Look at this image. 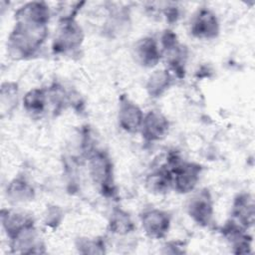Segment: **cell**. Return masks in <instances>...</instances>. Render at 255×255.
<instances>
[{
    "label": "cell",
    "mask_w": 255,
    "mask_h": 255,
    "mask_svg": "<svg viewBox=\"0 0 255 255\" xmlns=\"http://www.w3.org/2000/svg\"><path fill=\"white\" fill-rule=\"evenodd\" d=\"M23 108L31 116H40L48 107L47 89L33 88L28 91L23 99Z\"/></svg>",
    "instance_id": "obj_19"
},
{
    "label": "cell",
    "mask_w": 255,
    "mask_h": 255,
    "mask_svg": "<svg viewBox=\"0 0 255 255\" xmlns=\"http://www.w3.org/2000/svg\"><path fill=\"white\" fill-rule=\"evenodd\" d=\"M76 248L82 254H103L106 252L104 239L100 237H81L76 241Z\"/></svg>",
    "instance_id": "obj_21"
},
{
    "label": "cell",
    "mask_w": 255,
    "mask_h": 255,
    "mask_svg": "<svg viewBox=\"0 0 255 255\" xmlns=\"http://www.w3.org/2000/svg\"><path fill=\"white\" fill-rule=\"evenodd\" d=\"M84 31L77 20L58 21V27L53 39L54 54H68L78 50L84 42Z\"/></svg>",
    "instance_id": "obj_4"
},
{
    "label": "cell",
    "mask_w": 255,
    "mask_h": 255,
    "mask_svg": "<svg viewBox=\"0 0 255 255\" xmlns=\"http://www.w3.org/2000/svg\"><path fill=\"white\" fill-rule=\"evenodd\" d=\"M221 232L223 237L228 241L233 253L248 254L251 252L252 238L247 234V229L230 219L224 224Z\"/></svg>",
    "instance_id": "obj_13"
},
{
    "label": "cell",
    "mask_w": 255,
    "mask_h": 255,
    "mask_svg": "<svg viewBox=\"0 0 255 255\" xmlns=\"http://www.w3.org/2000/svg\"><path fill=\"white\" fill-rule=\"evenodd\" d=\"M144 117L142 110L126 95H122L118 105V124L120 128L128 133L139 132Z\"/></svg>",
    "instance_id": "obj_7"
},
{
    "label": "cell",
    "mask_w": 255,
    "mask_h": 255,
    "mask_svg": "<svg viewBox=\"0 0 255 255\" xmlns=\"http://www.w3.org/2000/svg\"><path fill=\"white\" fill-rule=\"evenodd\" d=\"M19 89L14 82H5L1 86L0 104L2 114L12 112L18 105Z\"/></svg>",
    "instance_id": "obj_20"
},
{
    "label": "cell",
    "mask_w": 255,
    "mask_h": 255,
    "mask_svg": "<svg viewBox=\"0 0 255 255\" xmlns=\"http://www.w3.org/2000/svg\"><path fill=\"white\" fill-rule=\"evenodd\" d=\"M175 77L167 69L154 71L147 79L145 90L150 98H159L174 84Z\"/></svg>",
    "instance_id": "obj_16"
},
{
    "label": "cell",
    "mask_w": 255,
    "mask_h": 255,
    "mask_svg": "<svg viewBox=\"0 0 255 255\" xmlns=\"http://www.w3.org/2000/svg\"><path fill=\"white\" fill-rule=\"evenodd\" d=\"M84 5H85V2L60 3V6L58 8L59 21L75 20L77 17V14L79 13V11Z\"/></svg>",
    "instance_id": "obj_22"
},
{
    "label": "cell",
    "mask_w": 255,
    "mask_h": 255,
    "mask_svg": "<svg viewBox=\"0 0 255 255\" xmlns=\"http://www.w3.org/2000/svg\"><path fill=\"white\" fill-rule=\"evenodd\" d=\"M1 224L7 237L10 239L24 228L34 224V220L25 213L13 209H2Z\"/></svg>",
    "instance_id": "obj_14"
},
{
    "label": "cell",
    "mask_w": 255,
    "mask_h": 255,
    "mask_svg": "<svg viewBox=\"0 0 255 255\" xmlns=\"http://www.w3.org/2000/svg\"><path fill=\"white\" fill-rule=\"evenodd\" d=\"M146 189L153 194H164L172 188V173L165 165L153 170L144 180Z\"/></svg>",
    "instance_id": "obj_17"
},
{
    "label": "cell",
    "mask_w": 255,
    "mask_h": 255,
    "mask_svg": "<svg viewBox=\"0 0 255 255\" xmlns=\"http://www.w3.org/2000/svg\"><path fill=\"white\" fill-rule=\"evenodd\" d=\"M219 20L212 10L201 8L195 13L190 24V33L194 38L212 40L219 35Z\"/></svg>",
    "instance_id": "obj_8"
},
{
    "label": "cell",
    "mask_w": 255,
    "mask_h": 255,
    "mask_svg": "<svg viewBox=\"0 0 255 255\" xmlns=\"http://www.w3.org/2000/svg\"><path fill=\"white\" fill-rule=\"evenodd\" d=\"M9 245L12 253L18 254H40L45 253V245L42 242L40 235L35 227V224H32L14 237L9 239Z\"/></svg>",
    "instance_id": "obj_9"
},
{
    "label": "cell",
    "mask_w": 255,
    "mask_h": 255,
    "mask_svg": "<svg viewBox=\"0 0 255 255\" xmlns=\"http://www.w3.org/2000/svg\"><path fill=\"white\" fill-rule=\"evenodd\" d=\"M255 204L252 194L247 192L239 193L235 196L232 208H231V215L234 222L245 229H249L254 224V217H255Z\"/></svg>",
    "instance_id": "obj_12"
},
{
    "label": "cell",
    "mask_w": 255,
    "mask_h": 255,
    "mask_svg": "<svg viewBox=\"0 0 255 255\" xmlns=\"http://www.w3.org/2000/svg\"><path fill=\"white\" fill-rule=\"evenodd\" d=\"M48 24L15 17V23L7 39V53L14 60L32 58L46 42Z\"/></svg>",
    "instance_id": "obj_1"
},
{
    "label": "cell",
    "mask_w": 255,
    "mask_h": 255,
    "mask_svg": "<svg viewBox=\"0 0 255 255\" xmlns=\"http://www.w3.org/2000/svg\"><path fill=\"white\" fill-rule=\"evenodd\" d=\"M186 211L196 224L209 226L214 214V201L210 191L207 188L195 191L187 201Z\"/></svg>",
    "instance_id": "obj_5"
},
{
    "label": "cell",
    "mask_w": 255,
    "mask_h": 255,
    "mask_svg": "<svg viewBox=\"0 0 255 255\" xmlns=\"http://www.w3.org/2000/svg\"><path fill=\"white\" fill-rule=\"evenodd\" d=\"M140 224L146 236L161 239L166 236L171 225V216L167 211L150 207L140 213Z\"/></svg>",
    "instance_id": "obj_6"
},
{
    "label": "cell",
    "mask_w": 255,
    "mask_h": 255,
    "mask_svg": "<svg viewBox=\"0 0 255 255\" xmlns=\"http://www.w3.org/2000/svg\"><path fill=\"white\" fill-rule=\"evenodd\" d=\"M62 217V211L57 206H52L49 209H47V212L45 214V224L55 227L58 224H60Z\"/></svg>",
    "instance_id": "obj_23"
},
{
    "label": "cell",
    "mask_w": 255,
    "mask_h": 255,
    "mask_svg": "<svg viewBox=\"0 0 255 255\" xmlns=\"http://www.w3.org/2000/svg\"><path fill=\"white\" fill-rule=\"evenodd\" d=\"M108 228L113 234L124 236L131 233L135 229V225L128 211L121 207H115L109 216Z\"/></svg>",
    "instance_id": "obj_18"
},
{
    "label": "cell",
    "mask_w": 255,
    "mask_h": 255,
    "mask_svg": "<svg viewBox=\"0 0 255 255\" xmlns=\"http://www.w3.org/2000/svg\"><path fill=\"white\" fill-rule=\"evenodd\" d=\"M133 57L135 62L143 68L155 67L161 57L162 51L158 42L150 36L137 40L133 46Z\"/></svg>",
    "instance_id": "obj_11"
},
{
    "label": "cell",
    "mask_w": 255,
    "mask_h": 255,
    "mask_svg": "<svg viewBox=\"0 0 255 255\" xmlns=\"http://www.w3.org/2000/svg\"><path fill=\"white\" fill-rule=\"evenodd\" d=\"M35 189L25 177L13 178L6 187V197L12 203H27L35 198Z\"/></svg>",
    "instance_id": "obj_15"
},
{
    "label": "cell",
    "mask_w": 255,
    "mask_h": 255,
    "mask_svg": "<svg viewBox=\"0 0 255 255\" xmlns=\"http://www.w3.org/2000/svg\"><path fill=\"white\" fill-rule=\"evenodd\" d=\"M169 121L158 111H149L144 114L139 132L147 142H155L163 139L169 130Z\"/></svg>",
    "instance_id": "obj_10"
},
{
    "label": "cell",
    "mask_w": 255,
    "mask_h": 255,
    "mask_svg": "<svg viewBox=\"0 0 255 255\" xmlns=\"http://www.w3.org/2000/svg\"><path fill=\"white\" fill-rule=\"evenodd\" d=\"M172 173V188L181 194L192 192L199 182L202 166L183 160L177 153L170 152L164 163Z\"/></svg>",
    "instance_id": "obj_2"
},
{
    "label": "cell",
    "mask_w": 255,
    "mask_h": 255,
    "mask_svg": "<svg viewBox=\"0 0 255 255\" xmlns=\"http://www.w3.org/2000/svg\"><path fill=\"white\" fill-rule=\"evenodd\" d=\"M87 159L89 173L93 182L105 196H114L116 193L114 164L108 152L96 149Z\"/></svg>",
    "instance_id": "obj_3"
}]
</instances>
